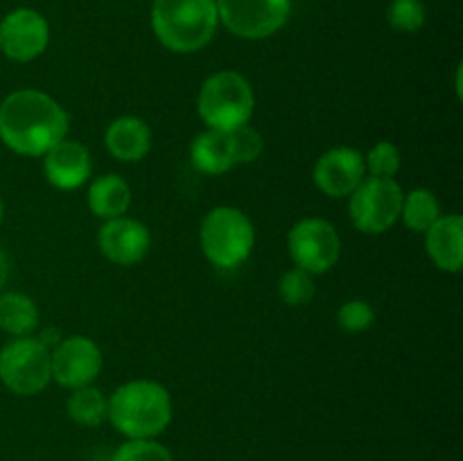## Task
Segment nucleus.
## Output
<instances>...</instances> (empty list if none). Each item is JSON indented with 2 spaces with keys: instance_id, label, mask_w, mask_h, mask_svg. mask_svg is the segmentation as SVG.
Masks as SVG:
<instances>
[{
  "instance_id": "obj_26",
  "label": "nucleus",
  "mask_w": 463,
  "mask_h": 461,
  "mask_svg": "<svg viewBox=\"0 0 463 461\" xmlns=\"http://www.w3.org/2000/svg\"><path fill=\"white\" fill-rule=\"evenodd\" d=\"M373 321L375 310L364 298H351V301L342 303V307L337 310V324L344 333H364V330H369L373 325Z\"/></svg>"
},
{
  "instance_id": "obj_6",
  "label": "nucleus",
  "mask_w": 463,
  "mask_h": 461,
  "mask_svg": "<svg viewBox=\"0 0 463 461\" xmlns=\"http://www.w3.org/2000/svg\"><path fill=\"white\" fill-rule=\"evenodd\" d=\"M0 382L16 396H36L52 382L50 348L34 334L12 337L0 351Z\"/></svg>"
},
{
  "instance_id": "obj_20",
  "label": "nucleus",
  "mask_w": 463,
  "mask_h": 461,
  "mask_svg": "<svg viewBox=\"0 0 463 461\" xmlns=\"http://www.w3.org/2000/svg\"><path fill=\"white\" fill-rule=\"evenodd\" d=\"M66 411L72 423L81 428H99L109 419V398L93 384L72 389L66 400Z\"/></svg>"
},
{
  "instance_id": "obj_28",
  "label": "nucleus",
  "mask_w": 463,
  "mask_h": 461,
  "mask_svg": "<svg viewBox=\"0 0 463 461\" xmlns=\"http://www.w3.org/2000/svg\"><path fill=\"white\" fill-rule=\"evenodd\" d=\"M9 274H12V262H9L7 253L0 249V292H5V285H7Z\"/></svg>"
},
{
  "instance_id": "obj_13",
  "label": "nucleus",
  "mask_w": 463,
  "mask_h": 461,
  "mask_svg": "<svg viewBox=\"0 0 463 461\" xmlns=\"http://www.w3.org/2000/svg\"><path fill=\"white\" fill-rule=\"evenodd\" d=\"M98 249L113 265L134 267L143 262L152 249V233L140 220L122 215L102 221L98 230Z\"/></svg>"
},
{
  "instance_id": "obj_25",
  "label": "nucleus",
  "mask_w": 463,
  "mask_h": 461,
  "mask_svg": "<svg viewBox=\"0 0 463 461\" xmlns=\"http://www.w3.org/2000/svg\"><path fill=\"white\" fill-rule=\"evenodd\" d=\"M111 461H175V455L156 438H127Z\"/></svg>"
},
{
  "instance_id": "obj_4",
  "label": "nucleus",
  "mask_w": 463,
  "mask_h": 461,
  "mask_svg": "<svg viewBox=\"0 0 463 461\" xmlns=\"http://www.w3.org/2000/svg\"><path fill=\"white\" fill-rule=\"evenodd\" d=\"M199 247L217 269H238L251 258L256 229L244 211L235 206H215L203 215L199 226Z\"/></svg>"
},
{
  "instance_id": "obj_12",
  "label": "nucleus",
  "mask_w": 463,
  "mask_h": 461,
  "mask_svg": "<svg viewBox=\"0 0 463 461\" xmlns=\"http://www.w3.org/2000/svg\"><path fill=\"white\" fill-rule=\"evenodd\" d=\"M364 179V154L348 145H339L324 152L312 167V181L330 199L351 197L353 190Z\"/></svg>"
},
{
  "instance_id": "obj_18",
  "label": "nucleus",
  "mask_w": 463,
  "mask_h": 461,
  "mask_svg": "<svg viewBox=\"0 0 463 461\" xmlns=\"http://www.w3.org/2000/svg\"><path fill=\"white\" fill-rule=\"evenodd\" d=\"M86 202H89L90 212L98 220H116V217L127 215V211H129L131 188L120 174L109 172V174H102L90 181Z\"/></svg>"
},
{
  "instance_id": "obj_14",
  "label": "nucleus",
  "mask_w": 463,
  "mask_h": 461,
  "mask_svg": "<svg viewBox=\"0 0 463 461\" xmlns=\"http://www.w3.org/2000/svg\"><path fill=\"white\" fill-rule=\"evenodd\" d=\"M43 174L57 190H77L90 179L93 161L86 145L77 140H59L43 156Z\"/></svg>"
},
{
  "instance_id": "obj_22",
  "label": "nucleus",
  "mask_w": 463,
  "mask_h": 461,
  "mask_svg": "<svg viewBox=\"0 0 463 461\" xmlns=\"http://www.w3.org/2000/svg\"><path fill=\"white\" fill-rule=\"evenodd\" d=\"M317 294V283L315 276L307 274V271L292 267V269L285 271L279 280V296L285 306L289 307H303L315 298Z\"/></svg>"
},
{
  "instance_id": "obj_2",
  "label": "nucleus",
  "mask_w": 463,
  "mask_h": 461,
  "mask_svg": "<svg viewBox=\"0 0 463 461\" xmlns=\"http://www.w3.org/2000/svg\"><path fill=\"white\" fill-rule=\"evenodd\" d=\"M175 416L172 396L156 380H129L109 396V423L127 438H156Z\"/></svg>"
},
{
  "instance_id": "obj_1",
  "label": "nucleus",
  "mask_w": 463,
  "mask_h": 461,
  "mask_svg": "<svg viewBox=\"0 0 463 461\" xmlns=\"http://www.w3.org/2000/svg\"><path fill=\"white\" fill-rule=\"evenodd\" d=\"M66 136V108L45 90L18 89L0 102V143L18 156L41 158Z\"/></svg>"
},
{
  "instance_id": "obj_9",
  "label": "nucleus",
  "mask_w": 463,
  "mask_h": 461,
  "mask_svg": "<svg viewBox=\"0 0 463 461\" xmlns=\"http://www.w3.org/2000/svg\"><path fill=\"white\" fill-rule=\"evenodd\" d=\"M220 25L247 41L269 39L292 14V0H215Z\"/></svg>"
},
{
  "instance_id": "obj_19",
  "label": "nucleus",
  "mask_w": 463,
  "mask_h": 461,
  "mask_svg": "<svg viewBox=\"0 0 463 461\" xmlns=\"http://www.w3.org/2000/svg\"><path fill=\"white\" fill-rule=\"evenodd\" d=\"M41 312L34 298L23 292H0V330L9 337H27L39 328Z\"/></svg>"
},
{
  "instance_id": "obj_3",
  "label": "nucleus",
  "mask_w": 463,
  "mask_h": 461,
  "mask_svg": "<svg viewBox=\"0 0 463 461\" xmlns=\"http://www.w3.org/2000/svg\"><path fill=\"white\" fill-rule=\"evenodd\" d=\"M149 21L158 43L175 54L199 52L220 27L215 0H154Z\"/></svg>"
},
{
  "instance_id": "obj_29",
  "label": "nucleus",
  "mask_w": 463,
  "mask_h": 461,
  "mask_svg": "<svg viewBox=\"0 0 463 461\" xmlns=\"http://www.w3.org/2000/svg\"><path fill=\"white\" fill-rule=\"evenodd\" d=\"M3 215H5V206H3V199H0V224H3Z\"/></svg>"
},
{
  "instance_id": "obj_17",
  "label": "nucleus",
  "mask_w": 463,
  "mask_h": 461,
  "mask_svg": "<svg viewBox=\"0 0 463 461\" xmlns=\"http://www.w3.org/2000/svg\"><path fill=\"white\" fill-rule=\"evenodd\" d=\"M190 163L194 165V170L208 176L226 174L229 170L238 167L231 131L203 129L202 134L194 136L193 145H190Z\"/></svg>"
},
{
  "instance_id": "obj_11",
  "label": "nucleus",
  "mask_w": 463,
  "mask_h": 461,
  "mask_svg": "<svg viewBox=\"0 0 463 461\" xmlns=\"http://www.w3.org/2000/svg\"><path fill=\"white\" fill-rule=\"evenodd\" d=\"M48 18L32 7H16L0 21V52L18 63L34 61L48 50Z\"/></svg>"
},
{
  "instance_id": "obj_15",
  "label": "nucleus",
  "mask_w": 463,
  "mask_h": 461,
  "mask_svg": "<svg viewBox=\"0 0 463 461\" xmlns=\"http://www.w3.org/2000/svg\"><path fill=\"white\" fill-rule=\"evenodd\" d=\"M423 235L425 251L434 267L446 274H459L463 267V217L459 212L441 215Z\"/></svg>"
},
{
  "instance_id": "obj_10",
  "label": "nucleus",
  "mask_w": 463,
  "mask_h": 461,
  "mask_svg": "<svg viewBox=\"0 0 463 461\" xmlns=\"http://www.w3.org/2000/svg\"><path fill=\"white\" fill-rule=\"evenodd\" d=\"M104 366L102 348L86 334H68L50 351L52 380L63 389L89 387L99 378Z\"/></svg>"
},
{
  "instance_id": "obj_21",
  "label": "nucleus",
  "mask_w": 463,
  "mask_h": 461,
  "mask_svg": "<svg viewBox=\"0 0 463 461\" xmlns=\"http://www.w3.org/2000/svg\"><path fill=\"white\" fill-rule=\"evenodd\" d=\"M441 215V203L432 190L414 188L402 197L401 220L414 233H425Z\"/></svg>"
},
{
  "instance_id": "obj_23",
  "label": "nucleus",
  "mask_w": 463,
  "mask_h": 461,
  "mask_svg": "<svg viewBox=\"0 0 463 461\" xmlns=\"http://www.w3.org/2000/svg\"><path fill=\"white\" fill-rule=\"evenodd\" d=\"M366 176H378V179H393L401 170V149L392 140H378L369 154L364 156Z\"/></svg>"
},
{
  "instance_id": "obj_24",
  "label": "nucleus",
  "mask_w": 463,
  "mask_h": 461,
  "mask_svg": "<svg viewBox=\"0 0 463 461\" xmlns=\"http://www.w3.org/2000/svg\"><path fill=\"white\" fill-rule=\"evenodd\" d=\"M387 21L393 30L405 32V34L423 30L425 21H428L423 0H392L387 9Z\"/></svg>"
},
{
  "instance_id": "obj_7",
  "label": "nucleus",
  "mask_w": 463,
  "mask_h": 461,
  "mask_svg": "<svg viewBox=\"0 0 463 461\" xmlns=\"http://www.w3.org/2000/svg\"><path fill=\"white\" fill-rule=\"evenodd\" d=\"M402 197L405 190L396 179L366 176L348 197V215L353 226L366 235L387 233L401 220Z\"/></svg>"
},
{
  "instance_id": "obj_27",
  "label": "nucleus",
  "mask_w": 463,
  "mask_h": 461,
  "mask_svg": "<svg viewBox=\"0 0 463 461\" xmlns=\"http://www.w3.org/2000/svg\"><path fill=\"white\" fill-rule=\"evenodd\" d=\"M231 140H233L235 161H238V165L258 161L262 149H265V138H262L260 131L251 125H242L238 127V129L231 131Z\"/></svg>"
},
{
  "instance_id": "obj_16",
  "label": "nucleus",
  "mask_w": 463,
  "mask_h": 461,
  "mask_svg": "<svg viewBox=\"0 0 463 461\" xmlns=\"http://www.w3.org/2000/svg\"><path fill=\"white\" fill-rule=\"evenodd\" d=\"M107 152L120 163H138L152 149V129L138 116H120L104 131Z\"/></svg>"
},
{
  "instance_id": "obj_5",
  "label": "nucleus",
  "mask_w": 463,
  "mask_h": 461,
  "mask_svg": "<svg viewBox=\"0 0 463 461\" xmlns=\"http://www.w3.org/2000/svg\"><path fill=\"white\" fill-rule=\"evenodd\" d=\"M256 95L247 77L238 71H217L203 80L197 95V113L206 129L233 131L249 125Z\"/></svg>"
},
{
  "instance_id": "obj_8",
  "label": "nucleus",
  "mask_w": 463,
  "mask_h": 461,
  "mask_svg": "<svg viewBox=\"0 0 463 461\" xmlns=\"http://www.w3.org/2000/svg\"><path fill=\"white\" fill-rule=\"evenodd\" d=\"M288 251L294 267L321 276L337 267L342 258V238L324 217H303L289 229Z\"/></svg>"
}]
</instances>
